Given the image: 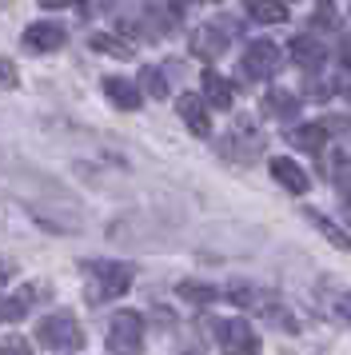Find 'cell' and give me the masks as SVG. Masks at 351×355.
<instances>
[{"mask_svg": "<svg viewBox=\"0 0 351 355\" xmlns=\"http://www.w3.org/2000/svg\"><path fill=\"white\" fill-rule=\"evenodd\" d=\"M88 275H92V288H88V300H92V304H100V300H120V295L132 288V279H136L132 263H116V259L92 263Z\"/></svg>", "mask_w": 351, "mask_h": 355, "instance_id": "6da1fadb", "label": "cell"}, {"mask_svg": "<svg viewBox=\"0 0 351 355\" xmlns=\"http://www.w3.org/2000/svg\"><path fill=\"white\" fill-rule=\"evenodd\" d=\"M36 339H40L44 347L80 352V347H84V327H80L72 315H64V311H52V315H44V320L36 323Z\"/></svg>", "mask_w": 351, "mask_h": 355, "instance_id": "7a4b0ae2", "label": "cell"}, {"mask_svg": "<svg viewBox=\"0 0 351 355\" xmlns=\"http://www.w3.org/2000/svg\"><path fill=\"white\" fill-rule=\"evenodd\" d=\"M108 347H112V355H140L144 352V315L116 311L108 323Z\"/></svg>", "mask_w": 351, "mask_h": 355, "instance_id": "3957f363", "label": "cell"}, {"mask_svg": "<svg viewBox=\"0 0 351 355\" xmlns=\"http://www.w3.org/2000/svg\"><path fill=\"white\" fill-rule=\"evenodd\" d=\"M216 339H220L223 355H255V352H259L255 331L248 327V320H239V315L216 323Z\"/></svg>", "mask_w": 351, "mask_h": 355, "instance_id": "277c9868", "label": "cell"}, {"mask_svg": "<svg viewBox=\"0 0 351 355\" xmlns=\"http://www.w3.org/2000/svg\"><path fill=\"white\" fill-rule=\"evenodd\" d=\"M236 20H216V24H200V33L191 36V52L196 56H204V60H212V56H220L223 44L236 36Z\"/></svg>", "mask_w": 351, "mask_h": 355, "instance_id": "5b68a950", "label": "cell"}, {"mask_svg": "<svg viewBox=\"0 0 351 355\" xmlns=\"http://www.w3.org/2000/svg\"><path fill=\"white\" fill-rule=\"evenodd\" d=\"M243 72L255 76V80L275 76V72H280V49H275L271 40H252L248 52H243Z\"/></svg>", "mask_w": 351, "mask_h": 355, "instance_id": "8992f818", "label": "cell"}, {"mask_svg": "<svg viewBox=\"0 0 351 355\" xmlns=\"http://www.w3.org/2000/svg\"><path fill=\"white\" fill-rule=\"evenodd\" d=\"M176 112H180V120H184L188 132H196V136H207V132H212L207 108H204V100L196 96V92H184V96L176 100Z\"/></svg>", "mask_w": 351, "mask_h": 355, "instance_id": "52a82bcc", "label": "cell"}, {"mask_svg": "<svg viewBox=\"0 0 351 355\" xmlns=\"http://www.w3.org/2000/svg\"><path fill=\"white\" fill-rule=\"evenodd\" d=\"M60 44H64V28L60 24L40 20V24H28V28H24V49L28 52H56Z\"/></svg>", "mask_w": 351, "mask_h": 355, "instance_id": "ba28073f", "label": "cell"}, {"mask_svg": "<svg viewBox=\"0 0 351 355\" xmlns=\"http://www.w3.org/2000/svg\"><path fill=\"white\" fill-rule=\"evenodd\" d=\"M291 56H296V64H300V68L316 72V68L327 60V49H323L311 33H303V36H296V40H291Z\"/></svg>", "mask_w": 351, "mask_h": 355, "instance_id": "9c48e42d", "label": "cell"}, {"mask_svg": "<svg viewBox=\"0 0 351 355\" xmlns=\"http://www.w3.org/2000/svg\"><path fill=\"white\" fill-rule=\"evenodd\" d=\"M271 176L280 180L287 192H296V196H303V192H307V184H311L307 172H303L296 160H287V156H275V160H271Z\"/></svg>", "mask_w": 351, "mask_h": 355, "instance_id": "30bf717a", "label": "cell"}, {"mask_svg": "<svg viewBox=\"0 0 351 355\" xmlns=\"http://www.w3.org/2000/svg\"><path fill=\"white\" fill-rule=\"evenodd\" d=\"M327 120H316V124H296V128H287V140L303 152H319V148L327 144Z\"/></svg>", "mask_w": 351, "mask_h": 355, "instance_id": "8fae6325", "label": "cell"}, {"mask_svg": "<svg viewBox=\"0 0 351 355\" xmlns=\"http://www.w3.org/2000/svg\"><path fill=\"white\" fill-rule=\"evenodd\" d=\"M100 88H104V96H108L116 108H128V112L140 108V88H136L132 80H124V76H104Z\"/></svg>", "mask_w": 351, "mask_h": 355, "instance_id": "7c38bea8", "label": "cell"}, {"mask_svg": "<svg viewBox=\"0 0 351 355\" xmlns=\"http://www.w3.org/2000/svg\"><path fill=\"white\" fill-rule=\"evenodd\" d=\"M204 96H207V104H216V108H232L236 88H232L228 76H220L216 68H207V72H204Z\"/></svg>", "mask_w": 351, "mask_h": 355, "instance_id": "4fadbf2b", "label": "cell"}, {"mask_svg": "<svg viewBox=\"0 0 351 355\" xmlns=\"http://www.w3.org/2000/svg\"><path fill=\"white\" fill-rule=\"evenodd\" d=\"M32 300H36V288H16L4 304H0V320L4 323H16V320H24L28 315V307H32Z\"/></svg>", "mask_w": 351, "mask_h": 355, "instance_id": "5bb4252c", "label": "cell"}, {"mask_svg": "<svg viewBox=\"0 0 351 355\" xmlns=\"http://www.w3.org/2000/svg\"><path fill=\"white\" fill-rule=\"evenodd\" d=\"M248 17L259 20V24H284L287 4L284 0H248Z\"/></svg>", "mask_w": 351, "mask_h": 355, "instance_id": "9a60e30c", "label": "cell"}, {"mask_svg": "<svg viewBox=\"0 0 351 355\" xmlns=\"http://www.w3.org/2000/svg\"><path fill=\"white\" fill-rule=\"evenodd\" d=\"M92 49L104 52V56H116V60H132L136 44H128V40H120V36H112V33H96L92 36Z\"/></svg>", "mask_w": 351, "mask_h": 355, "instance_id": "2e32d148", "label": "cell"}, {"mask_svg": "<svg viewBox=\"0 0 351 355\" xmlns=\"http://www.w3.org/2000/svg\"><path fill=\"white\" fill-rule=\"evenodd\" d=\"M307 220H311L319 236H327V240H332L335 248H339V252H351V236L343 232V227H335L332 220H327V216H319V211H307Z\"/></svg>", "mask_w": 351, "mask_h": 355, "instance_id": "e0dca14e", "label": "cell"}, {"mask_svg": "<svg viewBox=\"0 0 351 355\" xmlns=\"http://www.w3.org/2000/svg\"><path fill=\"white\" fill-rule=\"evenodd\" d=\"M140 88L148 92V96H156V100H164L168 96V80H164V72L160 68H140Z\"/></svg>", "mask_w": 351, "mask_h": 355, "instance_id": "ac0fdd59", "label": "cell"}, {"mask_svg": "<svg viewBox=\"0 0 351 355\" xmlns=\"http://www.w3.org/2000/svg\"><path fill=\"white\" fill-rule=\"evenodd\" d=\"M176 291H180V295H184L188 304H212V300L220 295L216 288H207V284H196V279H184V284H180Z\"/></svg>", "mask_w": 351, "mask_h": 355, "instance_id": "d6986e66", "label": "cell"}, {"mask_svg": "<svg viewBox=\"0 0 351 355\" xmlns=\"http://www.w3.org/2000/svg\"><path fill=\"white\" fill-rule=\"evenodd\" d=\"M152 24H160V33H176L180 8H176V4H156V8H152Z\"/></svg>", "mask_w": 351, "mask_h": 355, "instance_id": "ffe728a7", "label": "cell"}, {"mask_svg": "<svg viewBox=\"0 0 351 355\" xmlns=\"http://www.w3.org/2000/svg\"><path fill=\"white\" fill-rule=\"evenodd\" d=\"M268 104H271V108H280V112H296V108H300L296 92H284V88H275V92L268 96Z\"/></svg>", "mask_w": 351, "mask_h": 355, "instance_id": "44dd1931", "label": "cell"}, {"mask_svg": "<svg viewBox=\"0 0 351 355\" xmlns=\"http://www.w3.org/2000/svg\"><path fill=\"white\" fill-rule=\"evenodd\" d=\"M0 355H32V347H28V339L8 336L4 343H0Z\"/></svg>", "mask_w": 351, "mask_h": 355, "instance_id": "7402d4cb", "label": "cell"}, {"mask_svg": "<svg viewBox=\"0 0 351 355\" xmlns=\"http://www.w3.org/2000/svg\"><path fill=\"white\" fill-rule=\"evenodd\" d=\"M12 84H16V68L0 60V88H12Z\"/></svg>", "mask_w": 351, "mask_h": 355, "instance_id": "603a6c76", "label": "cell"}, {"mask_svg": "<svg viewBox=\"0 0 351 355\" xmlns=\"http://www.w3.org/2000/svg\"><path fill=\"white\" fill-rule=\"evenodd\" d=\"M228 300H236V304H252V300H255V291H248V288H236V291H228Z\"/></svg>", "mask_w": 351, "mask_h": 355, "instance_id": "cb8c5ba5", "label": "cell"}, {"mask_svg": "<svg viewBox=\"0 0 351 355\" xmlns=\"http://www.w3.org/2000/svg\"><path fill=\"white\" fill-rule=\"evenodd\" d=\"M339 60H343V64L351 68V33L343 36V40H339Z\"/></svg>", "mask_w": 351, "mask_h": 355, "instance_id": "d4e9b609", "label": "cell"}, {"mask_svg": "<svg viewBox=\"0 0 351 355\" xmlns=\"http://www.w3.org/2000/svg\"><path fill=\"white\" fill-rule=\"evenodd\" d=\"M12 272H16L12 263H4V259H0V288H4V284H8V279H12Z\"/></svg>", "mask_w": 351, "mask_h": 355, "instance_id": "484cf974", "label": "cell"}, {"mask_svg": "<svg viewBox=\"0 0 351 355\" xmlns=\"http://www.w3.org/2000/svg\"><path fill=\"white\" fill-rule=\"evenodd\" d=\"M44 8H64V4H72V0H40Z\"/></svg>", "mask_w": 351, "mask_h": 355, "instance_id": "4316f807", "label": "cell"}, {"mask_svg": "<svg viewBox=\"0 0 351 355\" xmlns=\"http://www.w3.org/2000/svg\"><path fill=\"white\" fill-rule=\"evenodd\" d=\"M343 311H348V315H351V295H348V300H343Z\"/></svg>", "mask_w": 351, "mask_h": 355, "instance_id": "83f0119b", "label": "cell"}]
</instances>
